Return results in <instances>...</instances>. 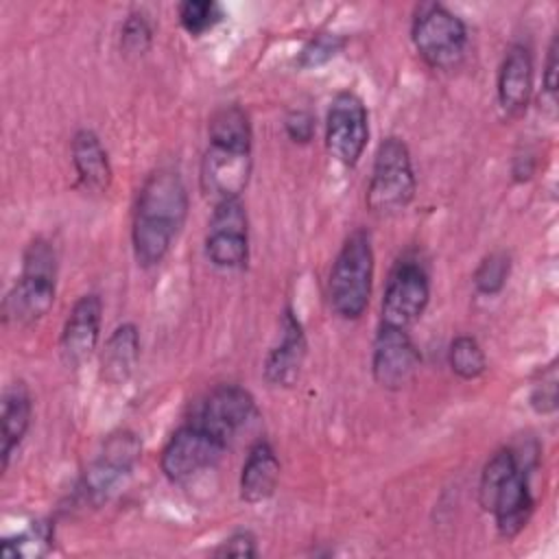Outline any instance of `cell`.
Listing matches in <instances>:
<instances>
[{"instance_id": "6da1fadb", "label": "cell", "mask_w": 559, "mask_h": 559, "mask_svg": "<svg viewBox=\"0 0 559 559\" xmlns=\"http://www.w3.org/2000/svg\"><path fill=\"white\" fill-rule=\"evenodd\" d=\"M188 207V188L177 168L159 166L144 179L131 221L133 258L142 269H153L168 255L186 223Z\"/></svg>"}, {"instance_id": "7a4b0ae2", "label": "cell", "mask_w": 559, "mask_h": 559, "mask_svg": "<svg viewBox=\"0 0 559 559\" xmlns=\"http://www.w3.org/2000/svg\"><path fill=\"white\" fill-rule=\"evenodd\" d=\"M478 502L493 515L502 539L511 542L526 528L535 498L531 493L528 465L513 448H500L487 459L480 472Z\"/></svg>"}, {"instance_id": "3957f363", "label": "cell", "mask_w": 559, "mask_h": 559, "mask_svg": "<svg viewBox=\"0 0 559 559\" xmlns=\"http://www.w3.org/2000/svg\"><path fill=\"white\" fill-rule=\"evenodd\" d=\"M57 297V251L46 238L28 242L22 255V273L2 299V319L13 325L41 321Z\"/></svg>"}, {"instance_id": "277c9868", "label": "cell", "mask_w": 559, "mask_h": 559, "mask_svg": "<svg viewBox=\"0 0 559 559\" xmlns=\"http://www.w3.org/2000/svg\"><path fill=\"white\" fill-rule=\"evenodd\" d=\"M373 245L367 229H354L341 245L328 277L332 310L347 321L360 319L369 306L373 284Z\"/></svg>"}, {"instance_id": "5b68a950", "label": "cell", "mask_w": 559, "mask_h": 559, "mask_svg": "<svg viewBox=\"0 0 559 559\" xmlns=\"http://www.w3.org/2000/svg\"><path fill=\"white\" fill-rule=\"evenodd\" d=\"M411 39L421 61L439 72L459 68L469 41L465 22L441 2H419L415 7Z\"/></svg>"}, {"instance_id": "8992f818", "label": "cell", "mask_w": 559, "mask_h": 559, "mask_svg": "<svg viewBox=\"0 0 559 559\" xmlns=\"http://www.w3.org/2000/svg\"><path fill=\"white\" fill-rule=\"evenodd\" d=\"M417 192V177L406 142L397 135L384 138L373 155L367 183V207L376 216H393L411 205Z\"/></svg>"}, {"instance_id": "52a82bcc", "label": "cell", "mask_w": 559, "mask_h": 559, "mask_svg": "<svg viewBox=\"0 0 559 559\" xmlns=\"http://www.w3.org/2000/svg\"><path fill=\"white\" fill-rule=\"evenodd\" d=\"M229 443L197 421L179 426L159 454V467L170 483L183 485L203 472L214 469Z\"/></svg>"}, {"instance_id": "ba28073f", "label": "cell", "mask_w": 559, "mask_h": 559, "mask_svg": "<svg viewBox=\"0 0 559 559\" xmlns=\"http://www.w3.org/2000/svg\"><path fill=\"white\" fill-rule=\"evenodd\" d=\"M430 301V275L417 258H402L389 273L380 323L408 330L417 323Z\"/></svg>"}, {"instance_id": "9c48e42d", "label": "cell", "mask_w": 559, "mask_h": 559, "mask_svg": "<svg viewBox=\"0 0 559 559\" xmlns=\"http://www.w3.org/2000/svg\"><path fill=\"white\" fill-rule=\"evenodd\" d=\"M369 140V114L352 90L334 94L325 114V148L343 166H356Z\"/></svg>"}, {"instance_id": "30bf717a", "label": "cell", "mask_w": 559, "mask_h": 559, "mask_svg": "<svg viewBox=\"0 0 559 559\" xmlns=\"http://www.w3.org/2000/svg\"><path fill=\"white\" fill-rule=\"evenodd\" d=\"M207 260L225 271L245 269L249 262V218L242 199L214 203L205 231Z\"/></svg>"}, {"instance_id": "8fae6325", "label": "cell", "mask_w": 559, "mask_h": 559, "mask_svg": "<svg viewBox=\"0 0 559 559\" xmlns=\"http://www.w3.org/2000/svg\"><path fill=\"white\" fill-rule=\"evenodd\" d=\"M142 452L140 439L131 430L111 432L96 459L85 469L79 493L90 502L107 500L116 487L131 474Z\"/></svg>"}, {"instance_id": "7c38bea8", "label": "cell", "mask_w": 559, "mask_h": 559, "mask_svg": "<svg viewBox=\"0 0 559 559\" xmlns=\"http://www.w3.org/2000/svg\"><path fill=\"white\" fill-rule=\"evenodd\" d=\"M421 354L408 330L380 323L371 349V376L386 391L404 389L419 371Z\"/></svg>"}, {"instance_id": "4fadbf2b", "label": "cell", "mask_w": 559, "mask_h": 559, "mask_svg": "<svg viewBox=\"0 0 559 559\" xmlns=\"http://www.w3.org/2000/svg\"><path fill=\"white\" fill-rule=\"evenodd\" d=\"M251 177V148L207 142L201 157L199 181L201 190L212 203L238 199Z\"/></svg>"}, {"instance_id": "5bb4252c", "label": "cell", "mask_w": 559, "mask_h": 559, "mask_svg": "<svg viewBox=\"0 0 559 559\" xmlns=\"http://www.w3.org/2000/svg\"><path fill=\"white\" fill-rule=\"evenodd\" d=\"M255 413L253 395L240 384H216L212 386L192 415V421L201 424L210 432L218 435L227 443Z\"/></svg>"}, {"instance_id": "9a60e30c", "label": "cell", "mask_w": 559, "mask_h": 559, "mask_svg": "<svg viewBox=\"0 0 559 559\" xmlns=\"http://www.w3.org/2000/svg\"><path fill=\"white\" fill-rule=\"evenodd\" d=\"M308 356V341L301 321L290 306L284 308L280 319V336L264 358V380L271 386H293L304 369Z\"/></svg>"}, {"instance_id": "2e32d148", "label": "cell", "mask_w": 559, "mask_h": 559, "mask_svg": "<svg viewBox=\"0 0 559 559\" xmlns=\"http://www.w3.org/2000/svg\"><path fill=\"white\" fill-rule=\"evenodd\" d=\"M100 321L103 299L96 293L81 295L70 308L59 338L61 358L68 367H79L94 354L100 341Z\"/></svg>"}, {"instance_id": "e0dca14e", "label": "cell", "mask_w": 559, "mask_h": 559, "mask_svg": "<svg viewBox=\"0 0 559 559\" xmlns=\"http://www.w3.org/2000/svg\"><path fill=\"white\" fill-rule=\"evenodd\" d=\"M535 79L533 52L526 44L515 41L507 48L498 68V103L507 116H520L531 100Z\"/></svg>"}, {"instance_id": "ac0fdd59", "label": "cell", "mask_w": 559, "mask_h": 559, "mask_svg": "<svg viewBox=\"0 0 559 559\" xmlns=\"http://www.w3.org/2000/svg\"><path fill=\"white\" fill-rule=\"evenodd\" d=\"M280 459L275 448L266 439H258L240 467V480H238V493L240 500L247 504H258L269 500L280 483Z\"/></svg>"}, {"instance_id": "d6986e66", "label": "cell", "mask_w": 559, "mask_h": 559, "mask_svg": "<svg viewBox=\"0 0 559 559\" xmlns=\"http://www.w3.org/2000/svg\"><path fill=\"white\" fill-rule=\"evenodd\" d=\"M72 166L76 170L79 181L90 192H107L111 186V162L100 142V138L92 129H79L70 142Z\"/></svg>"}, {"instance_id": "ffe728a7", "label": "cell", "mask_w": 559, "mask_h": 559, "mask_svg": "<svg viewBox=\"0 0 559 559\" xmlns=\"http://www.w3.org/2000/svg\"><path fill=\"white\" fill-rule=\"evenodd\" d=\"M140 360V332L133 323H120L107 336L100 352V378L107 384L127 382Z\"/></svg>"}, {"instance_id": "44dd1931", "label": "cell", "mask_w": 559, "mask_h": 559, "mask_svg": "<svg viewBox=\"0 0 559 559\" xmlns=\"http://www.w3.org/2000/svg\"><path fill=\"white\" fill-rule=\"evenodd\" d=\"M33 419V397L26 382L15 380L2 393V469L9 467L13 452L20 448Z\"/></svg>"}, {"instance_id": "7402d4cb", "label": "cell", "mask_w": 559, "mask_h": 559, "mask_svg": "<svg viewBox=\"0 0 559 559\" xmlns=\"http://www.w3.org/2000/svg\"><path fill=\"white\" fill-rule=\"evenodd\" d=\"M207 142L251 148L253 133L247 111L236 103L216 107L207 120Z\"/></svg>"}, {"instance_id": "603a6c76", "label": "cell", "mask_w": 559, "mask_h": 559, "mask_svg": "<svg viewBox=\"0 0 559 559\" xmlns=\"http://www.w3.org/2000/svg\"><path fill=\"white\" fill-rule=\"evenodd\" d=\"M52 546V524L46 520L33 522L28 528L15 533L13 537L2 539V557L4 559H33L41 557Z\"/></svg>"}, {"instance_id": "cb8c5ba5", "label": "cell", "mask_w": 559, "mask_h": 559, "mask_svg": "<svg viewBox=\"0 0 559 559\" xmlns=\"http://www.w3.org/2000/svg\"><path fill=\"white\" fill-rule=\"evenodd\" d=\"M448 365L461 380H476L487 369V356L472 334H459L448 347Z\"/></svg>"}, {"instance_id": "d4e9b609", "label": "cell", "mask_w": 559, "mask_h": 559, "mask_svg": "<svg viewBox=\"0 0 559 559\" xmlns=\"http://www.w3.org/2000/svg\"><path fill=\"white\" fill-rule=\"evenodd\" d=\"M177 15H179L181 28L188 35L201 37L207 31H212L218 22H223L225 11L214 0H183L177 7Z\"/></svg>"}, {"instance_id": "484cf974", "label": "cell", "mask_w": 559, "mask_h": 559, "mask_svg": "<svg viewBox=\"0 0 559 559\" xmlns=\"http://www.w3.org/2000/svg\"><path fill=\"white\" fill-rule=\"evenodd\" d=\"M511 273V255L507 251H491L487 253L474 271V286L480 295H498Z\"/></svg>"}, {"instance_id": "4316f807", "label": "cell", "mask_w": 559, "mask_h": 559, "mask_svg": "<svg viewBox=\"0 0 559 559\" xmlns=\"http://www.w3.org/2000/svg\"><path fill=\"white\" fill-rule=\"evenodd\" d=\"M153 41V26L142 11L127 15L120 28V50L127 57H142Z\"/></svg>"}, {"instance_id": "83f0119b", "label": "cell", "mask_w": 559, "mask_h": 559, "mask_svg": "<svg viewBox=\"0 0 559 559\" xmlns=\"http://www.w3.org/2000/svg\"><path fill=\"white\" fill-rule=\"evenodd\" d=\"M531 406L539 415H552L557 411V360H550L531 386Z\"/></svg>"}, {"instance_id": "f1b7e54d", "label": "cell", "mask_w": 559, "mask_h": 559, "mask_svg": "<svg viewBox=\"0 0 559 559\" xmlns=\"http://www.w3.org/2000/svg\"><path fill=\"white\" fill-rule=\"evenodd\" d=\"M345 46V37L338 35H330V33H321L314 35L299 52L297 63L301 68H317L323 66L325 61H330L332 57H336Z\"/></svg>"}, {"instance_id": "f546056e", "label": "cell", "mask_w": 559, "mask_h": 559, "mask_svg": "<svg viewBox=\"0 0 559 559\" xmlns=\"http://www.w3.org/2000/svg\"><path fill=\"white\" fill-rule=\"evenodd\" d=\"M216 557H258V539L251 531L240 528L227 535L214 550Z\"/></svg>"}, {"instance_id": "4dcf8cb0", "label": "cell", "mask_w": 559, "mask_h": 559, "mask_svg": "<svg viewBox=\"0 0 559 559\" xmlns=\"http://www.w3.org/2000/svg\"><path fill=\"white\" fill-rule=\"evenodd\" d=\"M286 135L297 144H308L314 138L317 122L308 109H290L284 118Z\"/></svg>"}, {"instance_id": "1f68e13d", "label": "cell", "mask_w": 559, "mask_h": 559, "mask_svg": "<svg viewBox=\"0 0 559 559\" xmlns=\"http://www.w3.org/2000/svg\"><path fill=\"white\" fill-rule=\"evenodd\" d=\"M544 90L550 98L557 94V35L550 39L548 52H546V63H544V74H542Z\"/></svg>"}]
</instances>
